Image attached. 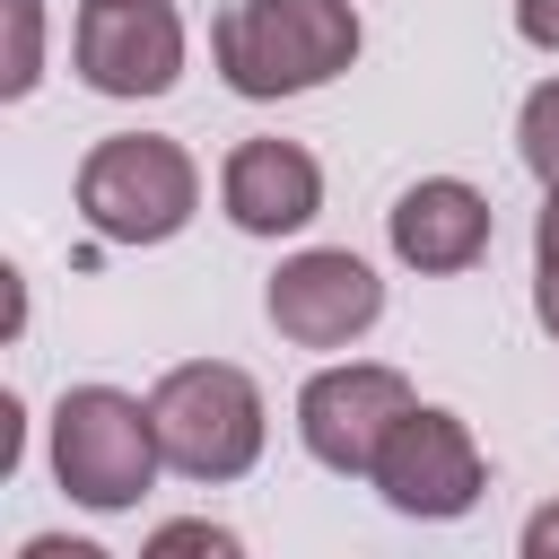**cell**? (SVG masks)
Here are the masks:
<instances>
[{
	"instance_id": "1",
	"label": "cell",
	"mask_w": 559,
	"mask_h": 559,
	"mask_svg": "<svg viewBox=\"0 0 559 559\" xmlns=\"http://www.w3.org/2000/svg\"><path fill=\"white\" fill-rule=\"evenodd\" d=\"M358 9L349 0H227L218 26H210V52H218V79L253 105H280V96H306L323 79H341L358 61Z\"/></svg>"
},
{
	"instance_id": "2",
	"label": "cell",
	"mask_w": 559,
	"mask_h": 559,
	"mask_svg": "<svg viewBox=\"0 0 559 559\" xmlns=\"http://www.w3.org/2000/svg\"><path fill=\"white\" fill-rule=\"evenodd\" d=\"M148 419H157V445H166V472L183 480H245L262 463V437H271V411H262V384L227 358H183L157 376L148 393Z\"/></svg>"
},
{
	"instance_id": "3",
	"label": "cell",
	"mask_w": 559,
	"mask_h": 559,
	"mask_svg": "<svg viewBox=\"0 0 559 559\" xmlns=\"http://www.w3.org/2000/svg\"><path fill=\"white\" fill-rule=\"evenodd\" d=\"M166 472V445H157V419L148 402L114 393V384H70L52 402V480L87 507V515H122L157 489Z\"/></svg>"
},
{
	"instance_id": "4",
	"label": "cell",
	"mask_w": 559,
	"mask_h": 559,
	"mask_svg": "<svg viewBox=\"0 0 559 559\" xmlns=\"http://www.w3.org/2000/svg\"><path fill=\"white\" fill-rule=\"evenodd\" d=\"M201 210V166L166 131H114L79 157V218L105 245H166Z\"/></svg>"
},
{
	"instance_id": "5",
	"label": "cell",
	"mask_w": 559,
	"mask_h": 559,
	"mask_svg": "<svg viewBox=\"0 0 559 559\" xmlns=\"http://www.w3.org/2000/svg\"><path fill=\"white\" fill-rule=\"evenodd\" d=\"M411 402H419V393H411L402 367H384V358H341V367L306 376V393H297V437H306V454H314L323 472L367 480L376 454H384V437L411 419Z\"/></svg>"
},
{
	"instance_id": "6",
	"label": "cell",
	"mask_w": 559,
	"mask_h": 559,
	"mask_svg": "<svg viewBox=\"0 0 559 559\" xmlns=\"http://www.w3.org/2000/svg\"><path fill=\"white\" fill-rule=\"evenodd\" d=\"M367 480L384 489V507H393V515L454 524V515H472V507H480L489 463H480V445H472V428H463L454 411L411 402V419L384 437V454H376V472H367Z\"/></svg>"
},
{
	"instance_id": "7",
	"label": "cell",
	"mask_w": 559,
	"mask_h": 559,
	"mask_svg": "<svg viewBox=\"0 0 559 559\" xmlns=\"http://www.w3.org/2000/svg\"><path fill=\"white\" fill-rule=\"evenodd\" d=\"M262 314H271V332L297 341V349H349L358 332H376L384 280H376L349 245H306V253H288V262L271 271Z\"/></svg>"
},
{
	"instance_id": "8",
	"label": "cell",
	"mask_w": 559,
	"mask_h": 559,
	"mask_svg": "<svg viewBox=\"0 0 559 559\" xmlns=\"http://www.w3.org/2000/svg\"><path fill=\"white\" fill-rule=\"evenodd\" d=\"M70 61L96 96H166L183 79L175 0H87L70 26Z\"/></svg>"
},
{
	"instance_id": "9",
	"label": "cell",
	"mask_w": 559,
	"mask_h": 559,
	"mask_svg": "<svg viewBox=\"0 0 559 559\" xmlns=\"http://www.w3.org/2000/svg\"><path fill=\"white\" fill-rule=\"evenodd\" d=\"M218 210L245 236H297L323 210V166L297 140H236L218 166Z\"/></svg>"
},
{
	"instance_id": "10",
	"label": "cell",
	"mask_w": 559,
	"mask_h": 559,
	"mask_svg": "<svg viewBox=\"0 0 559 559\" xmlns=\"http://www.w3.org/2000/svg\"><path fill=\"white\" fill-rule=\"evenodd\" d=\"M384 236L411 271H472L498 236V210L489 192H472L463 175H419L393 210H384Z\"/></svg>"
},
{
	"instance_id": "11",
	"label": "cell",
	"mask_w": 559,
	"mask_h": 559,
	"mask_svg": "<svg viewBox=\"0 0 559 559\" xmlns=\"http://www.w3.org/2000/svg\"><path fill=\"white\" fill-rule=\"evenodd\" d=\"M9 17V70H0V96H26L44 79V0H0Z\"/></svg>"
},
{
	"instance_id": "12",
	"label": "cell",
	"mask_w": 559,
	"mask_h": 559,
	"mask_svg": "<svg viewBox=\"0 0 559 559\" xmlns=\"http://www.w3.org/2000/svg\"><path fill=\"white\" fill-rule=\"evenodd\" d=\"M515 140H524V166H533L542 183H559V79H542V87L524 96Z\"/></svg>"
},
{
	"instance_id": "13",
	"label": "cell",
	"mask_w": 559,
	"mask_h": 559,
	"mask_svg": "<svg viewBox=\"0 0 559 559\" xmlns=\"http://www.w3.org/2000/svg\"><path fill=\"white\" fill-rule=\"evenodd\" d=\"M175 550H210V559H236V533H227V524H157V533H148V559H175Z\"/></svg>"
},
{
	"instance_id": "14",
	"label": "cell",
	"mask_w": 559,
	"mask_h": 559,
	"mask_svg": "<svg viewBox=\"0 0 559 559\" xmlns=\"http://www.w3.org/2000/svg\"><path fill=\"white\" fill-rule=\"evenodd\" d=\"M515 35L533 52H559V0H515Z\"/></svg>"
},
{
	"instance_id": "15",
	"label": "cell",
	"mask_w": 559,
	"mask_h": 559,
	"mask_svg": "<svg viewBox=\"0 0 559 559\" xmlns=\"http://www.w3.org/2000/svg\"><path fill=\"white\" fill-rule=\"evenodd\" d=\"M533 271H559V183H542V218H533Z\"/></svg>"
},
{
	"instance_id": "16",
	"label": "cell",
	"mask_w": 559,
	"mask_h": 559,
	"mask_svg": "<svg viewBox=\"0 0 559 559\" xmlns=\"http://www.w3.org/2000/svg\"><path fill=\"white\" fill-rule=\"evenodd\" d=\"M524 559H559V507H533L524 515Z\"/></svg>"
},
{
	"instance_id": "17",
	"label": "cell",
	"mask_w": 559,
	"mask_h": 559,
	"mask_svg": "<svg viewBox=\"0 0 559 559\" xmlns=\"http://www.w3.org/2000/svg\"><path fill=\"white\" fill-rule=\"evenodd\" d=\"M533 314H542V332L559 341V271H533Z\"/></svg>"
},
{
	"instance_id": "18",
	"label": "cell",
	"mask_w": 559,
	"mask_h": 559,
	"mask_svg": "<svg viewBox=\"0 0 559 559\" xmlns=\"http://www.w3.org/2000/svg\"><path fill=\"white\" fill-rule=\"evenodd\" d=\"M26 559H105V550H87V542H52V533H44V542H26Z\"/></svg>"
}]
</instances>
